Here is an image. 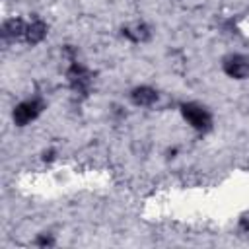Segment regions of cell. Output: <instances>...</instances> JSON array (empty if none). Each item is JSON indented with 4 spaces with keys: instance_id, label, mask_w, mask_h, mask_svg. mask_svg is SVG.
I'll use <instances>...</instances> for the list:
<instances>
[{
    "instance_id": "7a4b0ae2",
    "label": "cell",
    "mask_w": 249,
    "mask_h": 249,
    "mask_svg": "<svg viewBox=\"0 0 249 249\" xmlns=\"http://www.w3.org/2000/svg\"><path fill=\"white\" fill-rule=\"evenodd\" d=\"M43 101L41 99H27V101H21L19 105H16L14 109V123L19 124V126H25L29 124L31 121H35L39 117V113L43 111Z\"/></svg>"
},
{
    "instance_id": "5b68a950",
    "label": "cell",
    "mask_w": 249,
    "mask_h": 249,
    "mask_svg": "<svg viewBox=\"0 0 249 249\" xmlns=\"http://www.w3.org/2000/svg\"><path fill=\"white\" fill-rule=\"evenodd\" d=\"M130 99H132L134 105L148 107V105H152V103L158 99V93H156V89L150 88V86H140V88H134V89H132Z\"/></svg>"
},
{
    "instance_id": "6da1fadb",
    "label": "cell",
    "mask_w": 249,
    "mask_h": 249,
    "mask_svg": "<svg viewBox=\"0 0 249 249\" xmlns=\"http://www.w3.org/2000/svg\"><path fill=\"white\" fill-rule=\"evenodd\" d=\"M181 113H183V119L196 130H208L212 124V115L198 103H183Z\"/></svg>"
},
{
    "instance_id": "277c9868",
    "label": "cell",
    "mask_w": 249,
    "mask_h": 249,
    "mask_svg": "<svg viewBox=\"0 0 249 249\" xmlns=\"http://www.w3.org/2000/svg\"><path fill=\"white\" fill-rule=\"evenodd\" d=\"M66 76H68V82H70V86H72L74 91H78V93H88V89H89V86H91V76H89V72H88L82 64L74 62V64L68 68Z\"/></svg>"
},
{
    "instance_id": "3957f363",
    "label": "cell",
    "mask_w": 249,
    "mask_h": 249,
    "mask_svg": "<svg viewBox=\"0 0 249 249\" xmlns=\"http://www.w3.org/2000/svg\"><path fill=\"white\" fill-rule=\"evenodd\" d=\"M222 68H224V72H226L230 78L243 80V78L249 76V56H243V54H230V56L224 58Z\"/></svg>"
},
{
    "instance_id": "9c48e42d",
    "label": "cell",
    "mask_w": 249,
    "mask_h": 249,
    "mask_svg": "<svg viewBox=\"0 0 249 249\" xmlns=\"http://www.w3.org/2000/svg\"><path fill=\"white\" fill-rule=\"evenodd\" d=\"M37 245H43V247H45V245H53V239H51L49 235H43V237L37 239Z\"/></svg>"
},
{
    "instance_id": "8992f818",
    "label": "cell",
    "mask_w": 249,
    "mask_h": 249,
    "mask_svg": "<svg viewBox=\"0 0 249 249\" xmlns=\"http://www.w3.org/2000/svg\"><path fill=\"white\" fill-rule=\"evenodd\" d=\"M25 27H27V23H25L23 19L12 18V19L4 21V25H2V35H4V39H23Z\"/></svg>"
},
{
    "instance_id": "ba28073f",
    "label": "cell",
    "mask_w": 249,
    "mask_h": 249,
    "mask_svg": "<svg viewBox=\"0 0 249 249\" xmlns=\"http://www.w3.org/2000/svg\"><path fill=\"white\" fill-rule=\"evenodd\" d=\"M123 33H124L128 39H132V41H146V39L150 37V31H148V27H146V25H142V23L134 25L132 29H130V27H126Z\"/></svg>"
},
{
    "instance_id": "52a82bcc",
    "label": "cell",
    "mask_w": 249,
    "mask_h": 249,
    "mask_svg": "<svg viewBox=\"0 0 249 249\" xmlns=\"http://www.w3.org/2000/svg\"><path fill=\"white\" fill-rule=\"evenodd\" d=\"M45 35H47V25H45L41 19H33V21H29V23H27L23 39H25L27 43L35 45V43L43 41V37H45Z\"/></svg>"
}]
</instances>
